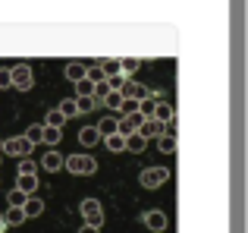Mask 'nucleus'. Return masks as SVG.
<instances>
[{"label":"nucleus","mask_w":248,"mask_h":233,"mask_svg":"<svg viewBox=\"0 0 248 233\" xmlns=\"http://www.w3.org/2000/svg\"><path fill=\"white\" fill-rule=\"evenodd\" d=\"M63 167H66L69 173H76V177H91V173H97V161L91 158V154H69V158H63Z\"/></svg>","instance_id":"f257e3e1"},{"label":"nucleus","mask_w":248,"mask_h":233,"mask_svg":"<svg viewBox=\"0 0 248 233\" xmlns=\"http://www.w3.org/2000/svg\"><path fill=\"white\" fill-rule=\"evenodd\" d=\"M10 85L19 88V92H29V88L35 85V76H31L29 63H16V67H10Z\"/></svg>","instance_id":"f03ea898"},{"label":"nucleus","mask_w":248,"mask_h":233,"mask_svg":"<svg viewBox=\"0 0 248 233\" xmlns=\"http://www.w3.org/2000/svg\"><path fill=\"white\" fill-rule=\"evenodd\" d=\"M79 215L85 217V224H88V227H101V224H104V205L97 202V199H82Z\"/></svg>","instance_id":"7ed1b4c3"},{"label":"nucleus","mask_w":248,"mask_h":233,"mask_svg":"<svg viewBox=\"0 0 248 233\" xmlns=\"http://www.w3.org/2000/svg\"><path fill=\"white\" fill-rule=\"evenodd\" d=\"M0 154H10V158H29L31 145L22 139V135H10V139L0 142Z\"/></svg>","instance_id":"20e7f679"},{"label":"nucleus","mask_w":248,"mask_h":233,"mask_svg":"<svg viewBox=\"0 0 248 233\" xmlns=\"http://www.w3.org/2000/svg\"><path fill=\"white\" fill-rule=\"evenodd\" d=\"M167 180H170L167 167H145V170L139 173V183L145 186V189H157V186H164Z\"/></svg>","instance_id":"39448f33"},{"label":"nucleus","mask_w":248,"mask_h":233,"mask_svg":"<svg viewBox=\"0 0 248 233\" xmlns=\"http://www.w3.org/2000/svg\"><path fill=\"white\" fill-rule=\"evenodd\" d=\"M141 224H145L148 230L160 233V230H167V215L160 208H151V211H145V215H141Z\"/></svg>","instance_id":"423d86ee"},{"label":"nucleus","mask_w":248,"mask_h":233,"mask_svg":"<svg viewBox=\"0 0 248 233\" xmlns=\"http://www.w3.org/2000/svg\"><path fill=\"white\" fill-rule=\"evenodd\" d=\"M120 95H123V98H126V101H141V98H148V95H151V92H148L145 85H139V82L126 79V85L120 88Z\"/></svg>","instance_id":"0eeeda50"},{"label":"nucleus","mask_w":248,"mask_h":233,"mask_svg":"<svg viewBox=\"0 0 248 233\" xmlns=\"http://www.w3.org/2000/svg\"><path fill=\"white\" fill-rule=\"evenodd\" d=\"M63 167V154L60 151H47L41 161H38V170H47V173H57Z\"/></svg>","instance_id":"6e6552de"},{"label":"nucleus","mask_w":248,"mask_h":233,"mask_svg":"<svg viewBox=\"0 0 248 233\" xmlns=\"http://www.w3.org/2000/svg\"><path fill=\"white\" fill-rule=\"evenodd\" d=\"M139 135L141 139H148V135H151V139H157V135H164V123L160 120H141V126H139Z\"/></svg>","instance_id":"1a4fd4ad"},{"label":"nucleus","mask_w":248,"mask_h":233,"mask_svg":"<svg viewBox=\"0 0 248 233\" xmlns=\"http://www.w3.org/2000/svg\"><path fill=\"white\" fill-rule=\"evenodd\" d=\"M44 211V199H38V196H29L25 199V205H22V215L25 217H38Z\"/></svg>","instance_id":"9d476101"},{"label":"nucleus","mask_w":248,"mask_h":233,"mask_svg":"<svg viewBox=\"0 0 248 233\" xmlns=\"http://www.w3.org/2000/svg\"><path fill=\"white\" fill-rule=\"evenodd\" d=\"M16 189H19V192H25V196H35V189H38V177H25V173H19V177H16Z\"/></svg>","instance_id":"9b49d317"},{"label":"nucleus","mask_w":248,"mask_h":233,"mask_svg":"<svg viewBox=\"0 0 248 233\" xmlns=\"http://www.w3.org/2000/svg\"><path fill=\"white\" fill-rule=\"evenodd\" d=\"M63 73H66V79H69V82H79V79H85V63L69 60L66 67H63Z\"/></svg>","instance_id":"f8f14e48"},{"label":"nucleus","mask_w":248,"mask_h":233,"mask_svg":"<svg viewBox=\"0 0 248 233\" xmlns=\"http://www.w3.org/2000/svg\"><path fill=\"white\" fill-rule=\"evenodd\" d=\"M94 129H97V135H101V139H107V135H113V133H116V116H101Z\"/></svg>","instance_id":"ddd939ff"},{"label":"nucleus","mask_w":248,"mask_h":233,"mask_svg":"<svg viewBox=\"0 0 248 233\" xmlns=\"http://www.w3.org/2000/svg\"><path fill=\"white\" fill-rule=\"evenodd\" d=\"M173 116H176L173 104H167V101H157V104H154V120L167 123V120H173Z\"/></svg>","instance_id":"4468645a"},{"label":"nucleus","mask_w":248,"mask_h":233,"mask_svg":"<svg viewBox=\"0 0 248 233\" xmlns=\"http://www.w3.org/2000/svg\"><path fill=\"white\" fill-rule=\"evenodd\" d=\"M145 145H148V139H141L139 133L126 135V151H132V154H141V151H145Z\"/></svg>","instance_id":"2eb2a0df"},{"label":"nucleus","mask_w":248,"mask_h":233,"mask_svg":"<svg viewBox=\"0 0 248 233\" xmlns=\"http://www.w3.org/2000/svg\"><path fill=\"white\" fill-rule=\"evenodd\" d=\"M79 142H82L85 148H91V145H97V142H101V135H97L94 126H85V129H79Z\"/></svg>","instance_id":"dca6fc26"},{"label":"nucleus","mask_w":248,"mask_h":233,"mask_svg":"<svg viewBox=\"0 0 248 233\" xmlns=\"http://www.w3.org/2000/svg\"><path fill=\"white\" fill-rule=\"evenodd\" d=\"M104 145H107V151H126V135H120V133H113V135H107L104 139Z\"/></svg>","instance_id":"f3484780"},{"label":"nucleus","mask_w":248,"mask_h":233,"mask_svg":"<svg viewBox=\"0 0 248 233\" xmlns=\"http://www.w3.org/2000/svg\"><path fill=\"white\" fill-rule=\"evenodd\" d=\"M157 148H160L164 154H176L179 142H176V135H157Z\"/></svg>","instance_id":"a211bd4d"},{"label":"nucleus","mask_w":248,"mask_h":233,"mask_svg":"<svg viewBox=\"0 0 248 233\" xmlns=\"http://www.w3.org/2000/svg\"><path fill=\"white\" fill-rule=\"evenodd\" d=\"M97 104H104L107 111H120V104H123V95H120V92H107L101 101H97Z\"/></svg>","instance_id":"6ab92c4d"},{"label":"nucleus","mask_w":248,"mask_h":233,"mask_svg":"<svg viewBox=\"0 0 248 233\" xmlns=\"http://www.w3.org/2000/svg\"><path fill=\"white\" fill-rule=\"evenodd\" d=\"M139 67H141V60H135V57H126V60H120V73L126 76V79H132Z\"/></svg>","instance_id":"aec40b11"},{"label":"nucleus","mask_w":248,"mask_h":233,"mask_svg":"<svg viewBox=\"0 0 248 233\" xmlns=\"http://www.w3.org/2000/svg\"><path fill=\"white\" fill-rule=\"evenodd\" d=\"M22 221H25L22 208H6V215H3V224H6V227H16V224H22Z\"/></svg>","instance_id":"412c9836"},{"label":"nucleus","mask_w":248,"mask_h":233,"mask_svg":"<svg viewBox=\"0 0 248 233\" xmlns=\"http://www.w3.org/2000/svg\"><path fill=\"white\" fill-rule=\"evenodd\" d=\"M63 123H66V116H63V114H60V111L54 107V111H47V120H44L41 126H54V129H63Z\"/></svg>","instance_id":"4be33fe9"},{"label":"nucleus","mask_w":248,"mask_h":233,"mask_svg":"<svg viewBox=\"0 0 248 233\" xmlns=\"http://www.w3.org/2000/svg\"><path fill=\"white\" fill-rule=\"evenodd\" d=\"M41 133H44V129H41V123H35V126H29V129H25V135H22V139L29 142L31 148H35L38 142H41Z\"/></svg>","instance_id":"5701e85b"},{"label":"nucleus","mask_w":248,"mask_h":233,"mask_svg":"<svg viewBox=\"0 0 248 233\" xmlns=\"http://www.w3.org/2000/svg\"><path fill=\"white\" fill-rule=\"evenodd\" d=\"M73 101H76V116H79V114H91L97 107L94 98H73Z\"/></svg>","instance_id":"b1692460"},{"label":"nucleus","mask_w":248,"mask_h":233,"mask_svg":"<svg viewBox=\"0 0 248 233\" xmlns=\"http://www.w3.org/2000/svg\"><path fill=\"white\" fill-rule=\"evenodd\" d=\"M19 173H25V177H38V161L19 158Z\"/></svg>","instance_id":"393cba45"},{"label":"nucleus","mask_w":248,"mask_h":233,"mask_svg":"<svg viewBox=\"0 0 248 233\" xmlns=\"http://www.w3.org/2000/svg\"><path fill=\"white\" fill-rule=\"evenodd\" d=\"M25 199H29V196H25V192H19V189H10V192H6V205H10V208H22Z\"/></svg>","instance_id":"a878e982"},{"label":"nucleus","mask_w":248,"mask_h":233,"mask_svg":"<svg viewBox=\"0 0 248 233\" xmlns=\"http://www.w3.org/2000/svg\"><path fill=\"white\" fill-rule=\"evenodd\" d=\"M44 133H41V142H47V145H57V142L63 139V133L60 129H54V126H41Z\"/></svg>","instance_id":"bb28decb"},{"label":"nucleus","mask_w":248,"mask_h":233,"mask_svg":"<svg viewBox=\"0 0 248 233\" xmlns=\"http://www.w3.org/2000/svg\"><path fill=\"white\" fill-rule=\"evenodd\" d=\"M97 67H101L104 79H107V76H116V73H120V60H101Z\"/></svg>","instance_id":"cd10ccee"},{"label":"nucleus","mask_w":248,"mask_h":233,"mask_svg":"<svg viewBox=\"0 0 248 233\" xmlns=\"http://www.w3.org/2000/svg\"><path fill=\"white\" fill-rule=\"evenodd\" d=\"M57 111H60V114L69 120V116H76V101H73V98H63L60 104H57Z\"/></svg>","instance_id":"c85d7f7f"},{"label":"nucleus","mask_w":248,"mask_h":233,"mask_svg":"<svg viewBox=\"0 0 248 233\" xmlns=\"http://www.w3.org/2000/svg\"><path fill=\"white\" fill-rule=\"evenodd\" d=\"M0 88H10V69H0Z\"/></svg>","instance_id":"c756f323"},{"label":"nucleus","mask_w":248,"mask_h":233,"mask_svg":"<svg viewBox=\"0 0 248 233\" xmlns=\"http://www.w3.org/2000/svg\"><path fill=\"white\" fill-rule=\"evenodd\" d=\"M79 233H101V227H88V224H85V227H82Z\"/></svg>","instance_id":"7c9ffc66"},{"label":"nucleus","mask_w":248,"mask_h":233,"mask_svg":"<svg viewBox=\"0 0 248 233\" xmlns=\"http://www.w3.org/2000/svg\"><path fill=\"white\" fill-rule=\"evenodd\" d=\"M6 230V224H3V217H0V233H3Z\"/></svg>","instance_id":"2f4dec72"}]
</instances>
